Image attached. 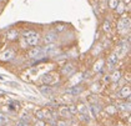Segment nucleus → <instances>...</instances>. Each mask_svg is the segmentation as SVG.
Segmentation results:
<instances>
[{
    "instance_id": "obj_22",
    "label": "nucleus",
    "mask_w": 131,
    "mask_h": 126,
    "mask_svg": "<svg viewBox=\"0 0 131 126\" xmlns=\"http://www.w3.org/2000/svg\"><path fill=\"white\" fill-rule=\"evenodd\" d=\"M120 109H121V110H124V111H126V110H130V102H124V104H121V105H120Z\"/></svg>"
},
{
    "instance_id": "obj_3",
    "label": "nucleus",
    "mask_w": 131,
    "mask_h": 126,
    "mask_svg": "<svg viewBox=\"0 0 131 126\" xmlns=\"http://www.w3.org/2000/svg\"><path fill=\"white\" fill-rule=\"evenodd\" d=\"M13 58H14V51L10 50V49L4 51L3 54H0V60L1 61H10Z\"/></svg>"
},
{
    "instance_id": "obj_34",
    "label": "nucleus",
    "mask_w": 131,
    "mask_h": 126,
    "mask_svg": "<svg viewBox=\"0 0 131 126\" xmlns=\"http://www.w3.org/2000/svg\"><path fill=\"white\" fill-rule=\"evenodd\" d=\"M62 100H64V101H69V102H70L71 101V95H65V96H62Z\"/></svg>"
},
{
    "instance_id": "obj_8",
    "label": "nucleus",
    "mask_w": 131,
    "mask_h": 126,
    "mask_svg": "<svg viewBox=\"0 0 131 126\" xmlns=\"http://www.w3.org/2000/svg\"><path fill=\"white\" fill-rule=\"evenodd\" d=\"M130 94H131V90H130V86H124L122 89L120 90V96H122V97H130Z\"/></svg>"
},
{
    "instance_id": "obj_23",
    "label": "nucleus",
    "mask_w": 131,
    "mask_h": 126,
    "mask_svg": "<svg viewBox=\"0 0 131 126\" xmlns=\"http://www.w3.org/2000/svg\"><path fill=\"white\" fill-rule=\"evenodd\" d=\"M78 112H81V114L88 112V109H86L85 105H79V106H78Z\"/></svg>"
},
{
    "instance_id": "obj_24",
    "label": "nucleus",
    "mask_w": 131,
    "mask_h": 126,
    "mask_svg": "<svg viewBox=\"0 0 131 126\" xmlns=\"http://www.w3.org/2000/svg\"><path fill=\"white\" fill-rule=\"evenodd\" d=\"M35 115H36V117H38L39 120H42V119H45V116H44V111H42V110H39V111H36V112H35Z\"/></svg>"
},
{
    "instance_id": "obj_31",
    "label": "nucleus",
    "mask_w": 131,
    "mask_h": 126,
    "mask_svg": "<svg viewBox=\"0 0 131 126\" xmlns=\"http://www.w3.org/2000/svg\"><path fill=\"white\" fill-rule=\"evenodd\" d=\"M56 126H69L66 121H58L56 122Z\"/></svg>"
},
{
    "instance_id": "obj_14",
    "label": "nucleus",
    "mask_w": 131,
    "mask_h": 126,
    "mask_svg": "<svg viewBox=\"0 0 131 126\" xmlns=\"http://www.w3.org/2000/svg\"><path fill=\"white\" fill-rule=\"evenodd\" d=\"M115 10H116V13H117V14H122V13L125 11V8H124V4L119 1V4L116 5V8H115Z\"/></svg>"
},
{
    "instance_id": "obj_11",
    "label": "nucleus",
    "mask_w": 131,
    "mask_h": 126,
    "mask_svg": "<svg viewBox=\"0 0 131 126\" xmlns=\"http://www.w3.org/2000/svg\"><path fill=\"white\" fill-rule=\"evenodd\" d=\"M110 79H111V81L117 82V81L121 79V71L120 70H115V71L112 72V75H110Z\"/></svg>"
},
{
    "instance_id": "obj_36",
    "label": "nucleus",
    "mask_w": 131,
    "mask_h": 126,
    "mask_svg": "<svg viewBox=\"0 0 131 126\" xmlns=\"http://www.w3.org/2000/svg\"><path fill=\"white\" fill-rule=\"evenodd\" d=\"M0 80L1 81H6V79H4V76H0Z\"/></svg>"
},
{
    "instance_id": "obj_38",
    "label": "nucleus",
    "mask_w": 131,
    "mask_h": 126,
    "mask_svg": "<svg viewBox=\"0 0 131 126\" xmlns=\"http://www.w3.org/2000/svg\"><path fill=\"white\" fill-rule=\"evenodd\" d=\"M0 1H1V0H0Z\"/></svg>"
},
{
    "instance_id": "obj_4",
    "label": "nucleus",
    "mask_w": 131,
    "mask_h": 126,
    "mask_svg": "<svg viewBox=\"0 0 131 126\" xmlns=\"http://www.w3.org/2000/svg\"><path fill=\"white\" fill-rule=\"evenodd\" d=\"M117 61H119V56L116 55V52L115 54H112L110 58H109V62H107V66L110 70H114V66L117 64Z\"/></svg>"
},
{
    "instance_id": "obj_16",
    "label": "nucleus",
    "mask_w": 131,
    "mask_h": 126,
    "mask_svg": "<svg viewBox=\"0 0 131 126\" xmlns=\"http://www.w3.org/2000/svg\"><path fill=\"white\" fill-rule=\"evenodd\" d=\"M102 30H104L105 33H109V31L111 30V28H110V23H109L107 20H106V21H105V23L102 24Z\"/></svg>"
},
{
    "instance_id": "obj_9",
    "label": "nucleus",
    "mask_w": 131,
    "mask_h": 126,
    "mask_svg": "<svg viewBox=\"0 0 131 126\" xmlns=\"http://www.w3.org/2000/svg\"><path fill=\"white\" fill-rule=\"evenodd\" d=\"M59 115H61L62 117H70L71 114L69 112V107L61 106L60 109H59Z\"/></svg>"
},
{
    "instance_id": "obj_17",
    "label": "nucleus",
    "mask_w": 131,
    "mask_h": 126,
    "mask_svg": "<svg viewBox=\"0 0 131 126\" xmlns=\"http://www.w3.org/2000/svg\"><path fill=\"white\" fill-rule=\"evenodd\" d=\"M42 81H44L45 84H50L51 81H52V79H51V74L44 75V76H42Z\"/></svg>"
},
{
    "instance_id": "obj_32",
    "label": "nucleus",
    "mask_w": 131,
    "mask_h": 126,
    "mask_svg": "<svg viewBox=\"0 0 131 126\" xmlns=\"http://www.w3.org/2000/svg\"><path fill=\"white\" fill-rule=\"evenodd\" d=\"M35 126H45V122H44L42 120H38V121L35 122Z\"/></svg>"
},
{
    "instance_id": "obj_13",
    "label": "nucleus",
    "mask_w": 131,
    "mask_h": 126,
    "mask_svg": "<svg viewBox=\"0 0 131 126\" xmlns=\"http://www.w3.org/2000/svg\"><path fill=\"white\" fill-rule=\"evenodd\" d=\"M18 36H19V33H18L16 30H10V31H8V34H6V38L9 40H15Z\"/></svg>"
},
{
    "instance_id": "obj_15",
    "label": "nucleus",
    "mask_w": 131,
    "mask_h": 126,
    "mask_svg": "<svg viewBox=\"0 0 131 126\" xmlns=\"http://www.w3.org/2000/svg\"><path fill=\"white\" fill-rule=\"evenodd\" d=\"M80 120L85 121V122H89V121H90V115H89L88 112H84V114L80 115Z\"/></svg>"
},
{
    "instance_id": "obj_39",
    "label": "nucleus",
    "mask_w": 131,
    "mask_h": 126,
    "mask_svg": "<svg viewBox=\"0 0 131 126\" xmlns=\"http://www.w3.org/2000/svg\"><path fill=\"white\" fill-rule=\"evenodd\" d=\"M120 126H121V125H120Z\"/></svg>"
},
{
    "instance_id": "obj_37",
    "label": "nucleus",
    "mask_w": 131,
    "mask_h": 126,
    "mask_svg": "<svg viewBox=\"0 0 131 126\" xmlns=\"http://www.w3.org/2000/svg\"><path fill=\"white\" fill-rule=\"evenodd\" d=\"M124 1H125V3H130V0H124Z\"/></svg>"
},
{
    "instance_id": "obj_2",
    "label": "nucleus",
    "mask_w": 131,
    "mask_h": 126,
    "mask_svg": "<svg viewBox=\"0 0 131 126\" xmlns=\"http://www.w3.org/2000/svg\"><path fill=\"white\" fill-rule=\"evenodd\" d=\"M41 54H42V48H40V46H38V48H32L31 50H29V52H28L29 58H31V59L39 58Z\"/></svg>"
},
{
    "instance_id": "obj_6",
    "label": "nucleus",
    "mask_w": 131,
    "mask_h": 126,
    "mask_svg": "<svg viewBox=\"0 0 131 126\" xmlns=\"http://www.w3.org/2000/svg\"><path fill=\"white\" fill-rule=\"evenodd\" d=\"M75 71V68H74V65L72 64H68V65H65L64 68H62V74L64 75H71L72 72Z\"/></svg>"
},
{
    "instance_id": "obj_30",
    "label": "nucleus",
    "mask_w": 131,
    "mask_h": 126,
    "mask_svg": "<svg viewBox=\"0 0 131 126\" xmlns=\"http://www.w3.org/2000/svg\"><path fill=\"white\" fill-rule=\"evenodd\" d=\"M64 30H65V26H64V25H58V26H56V31H58V33H61V31H64Z\"/></svg>"
},
{
    "instance_id": "obj_1",
    "label": "nucleus",
    "mask_w": 131,
    "mask_h": 126,
    "mask_svg": "<svg viewBox=\"0 0 131 126\" xmlns=\"http://www.w3.org/2000/svg\"><path fill=\"white\" fill-rule=\"evenodd\" d=\"M130 28V19L129 18H121L117 23V29L120 31H127Z\"/></svg>"
},
{
    "instance_id": "obj_18",
    "label": "nucleus",
    "mask_w": 131,
    "mask_h": 126,
    "mask_svg": "<svg viewBox=\"0 0 131 126\" xmlns=\"http://www.w3.org/2000/svg\"><path fill=\"white\" fill-rule=\"evenodd\" d=\"M90 110L92 111V115H94V116H96V115L99 114V111H100V106H96V105H94V106L90 107Z\"/></svg>"
},
{
    "instance_id": "obj_26",
    "label": "nucleus",
    "mask_w": 131,
    "mask_h": 126,
    "mask_svg": "<svg viewBox=\"0 0 131 126\" xmlns=\"http://www.w3.org/2000/svg\"><path fill=\"white\" fill-rule=\"evenodd\" d=\"M81 91V87L80 86H75L74 87V89H71V94H79V92H80Z\"/></svg>"
},
{
    "instance_id": "obj_25",
    "label": "nucleus",
    "mask_w": 131,
    "mask_h": 126,
    "mask_svg": "<svg viewBox=\"0 0 131 126\" xmlns=\"http://www.w3.org/2000/svg\"><path fill=\"white\" fill-rule=\"evenodd\" d=\"M8 122H9V120L4 116V115H1V114H0V124H1V125H4V124H8Z\"/></svg>"
},
{
    "instance_id": "obj_12",
    "label": "nucleus",
    "mask_w": 131,
    "mask_h": 126,
    "mask_svg": "<svg viewBox=\"0 0 131 126\" xmlns=\"http://www.w3.org/2000/svg\"><path fill=\"white\" fill-rule=\"evenodd\" d=\"M104 64H105V61H104L102 59H100L97 62H95V65H94V71H96V72L101 71V70H102V66H104Z\"/></svg>"
},
{
    "instance_id": "obj_33",
    "label": "nucleus",
    "mask_w": 131,
    "mask_h": 126,
    "mask_svg": "<svg viewBox=\"0 0 131 126\" xmlns=\"http://www.w3.org/2000/svg\"><path fill=\"white\" fill-rule=\"evenodd\" d=\"M16 126H29L28 125V122H25V121H23V120H20L18 124H16Z\"/></svg>"
},
{
    "instance_id": "obj_5",
    "label": "nucleus",
    "mask_w": 131,
    "mask_h": 126,
    "mask_svg": "<svg viewBox=\"0 0 131 126\" xmlns=\"http://www.w3.org/2000/svg\"><path fill=\"white\" fill-rule=\"evenodd\" d=\"M56 38H58V35L55 34V33H48L46 35H45V38H44V41L46 43V44H52L55 40H56Z\"/></svg>"
},
{
    "instance_id": "obj_19",
    "label": "nucleus",
    "mask_w": 131,
    "mask_h": 126,
    "mask_svg": "<svg viewBox=\"0 0 131 126\" xmlns=\"http://www.w3.org/2000/svg\"><path fill=\"white\" fill-rule=\"evenodd\" d=\"M40 91L42 92V94H45V95L51 94V89L49 86H42V87H40Z\"/></svg>"
},
{
    "instance_id": "obj_28",
    "label": "nucleus",
    "mask_w": 131,
    "mask_h": 126,
    "mask_svg": "<svg viewBox=\"0 0 131 126\" xmlns=\"http://www.w3.org/2000/svg\"><path fill=\"white\" fill-rule=\"evenodd\" d=\"M106 111H107L109 114H115V112H116V107H114V106H109L107 109H106Z\"/></svg>"
},
{
    "instance_id": "obj_10",
    "label": "nucleus",
    "mask_w": 131,
    "mask_h": 126,
    "mask_svg": "<svg viewBox=\"0 0 131 126\" xmlns=\"http://www.w3.org/2000/svg\"><path fill=\"white\" fill-rule=\"evenodd\" d=\"M21 35L24 39H26V38H31V36H38V33L34 30H24Z\"/></svg>"
},
{
    "instance_id": "obj_35",
    "label": "nucleus",
    "mask_w": 131,
    "mask_h": 126,
    "mask_svg": "<svg viewBox=\"0 0 131 126\" xmlns=\"http://www.w3.org/2000/svg\"><path fill=\"white\" fill-rule=\"evenodd\" d=\"M105 81H106V82H110V81H111L110 75H106V76H105Z\"/></svg>"
},
{
    "instance_id": "obj_20",
    "label": "nucleus",
    "mask_w": 131,
    "mask_h": 126,
    "mask_svg": "<svg viewBox=\"0 0 131 126\" xmlns=\"http://www.w3.org/2000/svg\"><path fill=\"white\" fill-rule=\"evenodd\" d=\"M117 4H119V0H109V8L110 9H115Z\"/></svg>"
},
{
    "instance_id": "obj_21",
    "label": "nucleus",
    "mask_w": 131,
    "mask_h": 126,
    "mask_svg": "<svg viewBox=\"0 0 131 126\" xmlns=\"http://www.w3.org/2000/svg\"><path fill=\"white\" fill-rule=\"evenodd\" d=\"M69 112H70L71 115H76V114H78V106L71 105V106L69 107Z\"/></svg>"
},
{
    "instance_id": "obj_29",
    "label": "nucleus",
    "mask_w": 131,
    "mask_h": 126,
    "mask_svg": "<svg viewBox=\"0 0 131 126\" xmlns=\"http://www.w3.org/2000/svg\"><path fill=\"white\" fill-rule=\"evenodd\" d=\"M21 120L26 122V120H29V114H26V112H24V114H23V116H21Z\"/></svg>"
},
{
    "instance_id": "obj_27",
    "label": "nucleus",
    "mask_w": 131,
    "mask_h": 126,
    "mask_svg": "<svg viewBox=\"0 0 131 126\" xmlns=\"http://www.w3.org/2000/svg\"><path fill=\"white\" fill-rule=\"evenodd\" d=\"M91 90H92L94 92H96V91H100V85H99V84H94V85L91 86Z\"/></svg>"
},
{
    "instance_id": "obj_7",
    "label": "nucleus",
    "mask_w": 131,
    "mask_h": 126,
    "mask_svg": "<svg viewBox=\"0 0 131 126\" xmlns=\"http://www.w3.org/2000/svg\"><path fill=\"white\" fill-rule=\"evenodd\" d=\"M25 41L29 44V45H31V46H38V44H39V41H40V39H39V35L38 36H31V38H26L25 39Z\"/></svg>"
}]
</instances>
